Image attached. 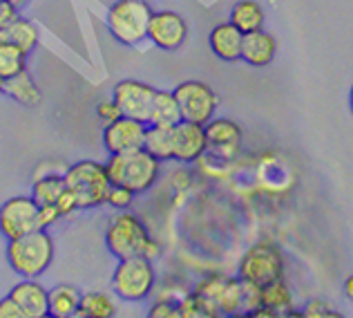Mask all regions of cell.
I'll list each match as a JSON object with an SVG mask.
<instances>
[{"instance_id":"obj_30","label":"cell","mask_w":353,"mask_h":318,"mask_svg":"<svg viewBox=\"0 0 353 318\" xmlns=\"http://www.w3.org/2000/svg\"><path fill=\"white\" fill-rule=\"evenodd\" d=\"M134 198H137V195L130 189H125V186L112 184V186H110L105 204L110 209H114V211H130V207L134 204Z\"/></svg>"},{"instance_id":"obj_17","label":"cell","mask_w":353,"mask_h":318,"mask_svg":"<svg viewBox=\"0 0 353 318\" xmlns=\"http://www.w3.org/2000/svg\"><path fill=\"white\" fill-rule=\"evenodd\" d=\"M241 45H244V34H241L230 21L217 23L208 34L210 52L224 63L241 61Z\"/></svg>"},{"instance_id":"obj_8","label":"cell","mask_w":353,"mask_h":318,"mask_svg":"<svg viewBox=\"0 0 353 318\" xmlns=\"http://www.w3.org/2000/svg\"><path fill=\"white\" fill-rule=\"evenodd\" d=\"M192 294L206 301L219 316H233L244 312V283L239 278L224 274L203 276L194 285Z\"/></svg>"},{"instance_id":"obj_26","label":"cell","mask_w":353,"mask_h":318,"mask_svg":"<svg viewBox=\"0 0 353 318\" xmlns=\"http://www.w3.org/2000/svg\"><path fill=\"white\" fill-rule=\"evenodd\" d=\"M83 294L74 285H54L50 289V314L70 318L79 312Z\"/></svg>"},{"instance_id":"obj_36","label":"cell","mask_w":353,"mask_h":318,"mask_svg":"<svg viewBox=\"0 0 353 318\" xmlns=\"http://www.w3.org/2000/svg\"><path fill=\"white\" fill-rule=\"evenodd\" d=\"M61 218V213L57 209V204H50V207H41V229H52Z\"/></svg>"},{"instance_id":"obj_25","label":"cell","mask_w":353,"mask_h":318,"mask_svg":"<svg viewBox=\"0 0 353 318\" xmlns=\"http://www.w3.org/2000/svg\"><path fill=\"white\" fill-rule=\"evenodd\" d=\"M259 310H268L275 314H286L293 310V292L286 278L259 289Z\"/></svg>"},{"instance_id":"obj_3","label":"cell","mask_w":353,"mask_h":318,"mask_svg":"<svg viewBox=\"0 0 353 318\" xmlns=\"http://www.w3.org/2000/svg\"><path fill=\"white\" fill-rule=\"evenodd\" d=\"M237 278L250 287H268L286 278V256L282 247L271 240H259L241 254L237 265Z\"/></svg>"},{"instance_id":"obj_15","label":"cell","mask_w":353,"mask_h":318,"mask_svg":"<svg viewBox=\"0 0 353 318\" xmlns=\"http://www.w3.org/2000/svg\"><path fill=\"white\" fill-rule=\"evenodd\" d=\"M206 137H208V153L221 159H230L239 153L241 142H244V130L233 119L215 117L206 124Z\"/></svg>"},{"instance_id":"obj_29","label":"cell","mask_w":353,"mask_h":318,"mask_svg":"<svg viewBox=\"0 0 353 318\" xmlns=\"http://www.w3.org/2000/svg\"><path fill=\"white\" fill-rule=\"evenodd\" d=\"M181 316L183 318H221L206 301H201V298L192 292L181 301Z\"/></svg>"},{"instance_id":"obj_40","label":"cell","mask_w":353,"mask_h":318,"mask_svg":"<svg viewBox=\"0 0 353 318\" xmlns=\"http://www.w3.org/2000/svg\"><path fill=\"white\" fill-rule=\"evenodd\" d=\"M349 110H351V115H353V83H351V88H349Z\"/></svg>"},{"instance_id":"obj_18","label":"cell","mask_w":353,"mask_h":318,"mask_svg":"<svg viewBox=\"0 0 353 318\" xmlns=\"http://www.w3.org/2000/svg\"><path fill=\"white\" fill-rule=\"evenodd\" d=\"M277 56V41L271 32L257 30L244 34V45H241V61L250 68H266Z\"/></svg>"},{"instance_id":"obj_38","label":"cell","mask_w":353,"mask_h":318,"mask_svg":"<svg viewBox=\"0 0 353 318\" xmlns=\"http://www.w3.org/2000/svg\"><path fill=\"white\" fill-rule=\"evenodd\" d=\"M345 296L353 303V274L345 280Z\"/></svg>"},{"instance_id":"obj_22","label":"cell","mask_w":353,"mask_h":318,"mask_svg":"<svg viewBox=\"0 0 353 318\" xmlns=\"http://www.w3.org/2000/svg\"><path fill=\"white\" fill-rule=\"evenodd\" d=\"M179 121H183V119H181V110H179V104H176L174 92L172 90H157L148 124L150 126H176Z\"/></svg>"},{"instance_id":"obj_11","label":"cell","mask_w":353,"mask_h":318,"mask_svg":"<svg viewBox=\"0 0 353 318\" xmlns=\"http://www.w3.org/2000/svg\"><path fill=\"white\" fill-rule=\"evenodd\" d=\"M188 36H190L188 21L179 12H172V9L152 12L150 27H148V41L154 48H159L163 52H176L185 45Z\"/></svg>"},{"instance_id":"obj_37","label":"cell","mask_w":353,"mask_h":318,"mask_svg":"<svg viewBox=\"0 0 353 318\" xmlns=\"http://www.w3.org/2000/svg\"><path fill=\"white\" fill-rule=\"evenodd\" d=\"M16 14H18V9L9 3V0H0V32H3V27L12 21Z\"/></svg>"},{"instance_id":"obj_5","label":"cell","mask_w":353,"mask_h":318,"mask_svg":"<svg viewBox=\"0 0 353 318\" xmlns=\"http://www.w3.org/2000/svg\"><path fill=\"white\" fill-rule=\"evenodd\" d=\"M65 184L79 202L81 211L103 207L110 193V175L105 162H94V159H81V162L65 168Z\"/></svg>"},{"instance_id":"obj_20","label":"cell","mask_w":353,"mask_h":318,"mask_svg":"<svg viewBox=\"0 0 353 318\" xmlns=\"http://www.w3.org/2000/svg\"><path fill=\"white\" fill-rule=\"evenodd\" d=\"M3 95L9 97L12 101H16V104L25 106V108H36L43 101L41 86L36 83V79L27 70L5 81Z\"/></svg>"},{"instance_id":"obj_23","label":"cell","mask_w":353,"mask_h":318,"mask_svg":"<svg viewBox=\"0 0 353 318\" xmlns=\"http://www.w3.org/2000/svg\"><path fill=\"white\" fill-rule=\"evenodd\" d=\"M143 148L163 164L172 162V155H174V126H150V124H148Z\"/></svg>"},{"instance_id":"obj_31","label":"cell","mask_w":353,"mask_h":318,"mask_svg":"<svg viewBox=\"0 0 353 318\" xmlns=\"http://www.w3.org/2000/svg\"><path fill=\"white\" fill-rule=\"evenodd\" d=\"M304 318H347L342 312H338L331 303L322 301V298H313V301L306 303V307L302 310Z\"/></svg>"},{"instance_id":"obj_24","label":"cell","mask_w":353,"mask_h":318,"mask_svg":"<svg viewBox=\"0 0 353 318\" xmlns=\"http://www.w3.org/2000/svg\"><path fill=\"white\" fill-rule=\"evenodd\" d=\"M68 191V184H65V175L63 173H50V175H41L34 177L32 184V198L39 207H50V204H57L61 195Z\"/></svg>"},{"instance_id":"obj_43","label":"cell","mask_w":353,"mask_h":318,"mask_svg":"<svg viewBox=\"0 0 353 318\" xmlns=\"http://www.w3.org/2000/svg\"><path fill=\"white\" fill-rule=\"evenodd\" d=\"M70 318H85V316H83L81 312H77V314H74V316H70Z\"/></svg>"},{"instance_id":"obj_1","label":"cell","mask_w":353,"mask_h":318,"mask_svg":"<svg viewBox=\"0 0 353 318\" xmlns=\"http://www.w3.org/2000/svg\"><path fill=\"white\" fill-rule=\"evenodd\" d=\"M54 256H57V245L50 236V229H39L23 238L9 240L5 249L7 265L18 278H41L48 274Z\"/></svg>"},{"instance_id":"obj_32","label":"cell","mask_w":353,"mask_h":318,"mask_svg":"<svg viewBox=\"0 0 353 318\" xmlns=\"http://www.w3.org/2000/svg\"><path fill=\"white\" fill-rule=\"evenodd\" d=\"M145 318H183L181 316V303L168 301V298H157L150 305Z\"/></svg>"},{"instance_id":"obj_6","label":"cell","mask_w":353,"mask_h":318,"mask_svg":"<svg viewBox=\"0 0 353 318\" xmlns=\"http://www.w3.org/2000/svg\"><path fill=\"white\" fill-rule=\"evenodd\" d=\"M105 249L117 260L145 256L148 247H150L152 236L148 231L145 222L132 211H117L112 215L103 233Z\"/></svg>"},{"instance_id":"obj_12","label":"cell","mask_w":353,"mask_h":318,"mask_svg":"<svg viewBox=\"0 0 353 318\" xmlns=\"http://www.w3.org/2000/svg\"><path fill=\"white\" fill-rule=\"evenodd\" d=\"M154 95L157 88L139 79H121L112 88V99L117 101L121 115L145 121V124L150 119Z\"/></svg>"},{"instance_id":"obj_33","label":"cell","mask_w":353,"mask_h":318,"mask_svg":"<svg viewBox=\"0 0 353 318\" xmlns=\"http://www.w3.org/2000/svg\"><path fill=\"white\" fill-rule=\"evenodd\" d=\"M97 117L103 121V126H108V124H112V121H117L119 117H123V115H121L117 101L110 97V99H103V101H99V104H97Z\"/></svg>"},{"instance_id":"obj_13","label":"cell","mask_w":353,"mask_h":318,"mask_svg":"<svg viewBox=\"0 0 353 318\" xmlns=\"http://www.w3.org/2000/svg\"><path fill=\"white\" fill-rule=\"evenodd\" d=\"M145 121H139L132 117H119L112 124L103 126V148L108 155L130 153L137 148H143L145 144Z\"/></svg>"},{"instance_id":"obj_14","label":"cell","mask_w":353,"mask_h":318,"mask_svg":"<svg viewBox=\"0 0 353 318\" xmlns=\"http://www.w3.org/2000/svg\"><path fill=\"white\" fill-rule=\"evenodd\" d=\"M208 153L206 126L192 124V121H179L174 126V155L172 162L194 164Z\"/></svg>"},{"instance_id":"obj_10","label":"cell","mask_w":353,"mask_h":318,"mask_svg":"<svg viewBox=\"0 0 353 318\" xmlns=\"http://www.w3.org/2000/svg\"><path fill=\"white\" fill-rule=\"evenodd\" d=\"M41 229V207L32 195H14L0 204V236L7 242Z\"/></svg>"},{"instance_id":"obj_9","label":"cell","mask_w":353,"mask_h":318,"mask_svg":"<svg viewBox=\"0 0 353 318\" xmlns=\"http://www.w3.org/2000/svg\"><path fill=\"white\" fill-rule=\"evenodd\" d=\"M176 104L181 110L183 121H192V124L206 126L210 119H215L219 108V97L208 83L203 81H181L174 90Z\"/></svg>"},{"instance_id":"obj_41","label":"cell","mask_w":353,"mask_h":318,"mask_svg":"<svg viewBox=\"0 0 353 318\" xmlns=\"http://www.w3.org/2000/svg\"><path fill=\"white\" fill-rule=\"evenodd\" d=\"M9 3H12V5H14V7L18 9V7H21V5H25V0H9Z\"/></svg>"},{"instance_id":"obj_35","label":"cell","mask_w":353,"mask_h":318,"mask_svg":"<svg viewBox=\"0 0 353 318\" xmlns=\"http://www.w3.org/2000/svg\"><path fill=\"white\" fill-rule=\"evenodd\" d=\"M57 209H59V213H61V218H70V215H74L77 211H81V209H79V202H77V198L72 195L70 189L65 191V193L61 195V198H59Z\"/></svg>"},{"instance_id":"obj_34","label":"cell","mask_w":353,"mask_h":318,"mask_svg":"<svg viewBox=\"0 0 353 318\" xmlns=\"http://www.w3.org/2000/svg\"><path fill=\"white\" fill-rule=\"evenodd\" d=\"M0 318H32L12 296L0 298Z\"/></svg>"},{"instance_id":"obj_4","label":"cell","mask_w":353,"mask_h":318,"mask_svg":"<svg viewBox=\"0 0 353 318\" xmlns=\"http://www.w3.org/2000/svg\"><path fill=\"white\" fill-rule=\"evenodd\" d=\"M150 18L152 7L145 0H114L105 12V27L117 43L137 48L148 41Z\"/></svg>"},{"instance_id":"obj_2","label":"cell","mask_w":353,"mask_h":318,"mask_svg":"<svg viewBox=\"0 0 353 318\" xmlns=\"http://www.w3.org/2000/svg\"><path fill=\"white\" fill-rule=\"evenodd\" d=\"M161 166L163 162H159L154 155L148 153L145 148L110 155L105 162L110 182L125 186L134 195H143L150 189H154V184L161 177Z\"/></svg>"},{"instance_id":"obj_39","label":"cell","mask_w":353,"mask_h":318,"mask_svg":"<svg viewBox=\"0 0 353 318\" xmlns=\"http://www.w3.org/2000/svg\"><path fill=\"white\" fill-rule=\"evenodd\" d=\"M282 318H304V316H302V312H300V310H295V307H293L291 312L282 314Z\"/></svg>"},{"instance_id":"obj_7","label":"cell","mask_w":353,"mask_h":318,"mask_svg":"<svg viewBox=\"0 0 353 318\" xmlns=\"http://www.w3.org/2000/svg\"><path fill=\"white\" fill-rule=\"evenodd\" d=\"M112 292L125 303H143L154 294L157 271L154 263L143 256L117 260V267L110 278Z\"/></svg>"},{"instance_id":"obj_42","label":"cell","mask_w":353,"mask_h":318,"mask_svg":"<svg viewBox=\"0 0 353 318\" xmlns=\"http://www.w3.org/2000/svg\"><path fill=\"white\" fill-rule=\"evenodd\" d=\"M5 77H3V74H0V95H3V90H5Z\"/></svg>"},{"instance_id":"obj_19","label":"cell","mask_w":353,"mask_h":318,"mask_svg":"<svg viewBox=\"0 0 353 318\" xmlns=\"http://www.w3.org/2000/svg\"><path fill=\"white\" fill-rule=\"evenodd\" d=\"M0 41L14 43L21 50H25L27 54H32L41 43V30L32 18H25L21 14H16L12 21L3 27V32H0Z\"/></svg>"},{"instance_id":"obj_21","label":"cell","mask_w":353,"mask_h":318,"mask_svg":"<svg viewBox=\"0 0 353 318\" xmlns=\"http://www.w3.org/2000/svg\"><path fill=\"white\" fill-rule=\"evenodd\" d=\"M228 21L233 23L241 34H250V32L264 30L266 12L257 0H237V3L230 7Z\"/></svg>"},{"instance_id":"obj_28","label":"cell","mask_w":353,"mask_h":318,"mask_svg":"<svg viewBox=\"0 0 353 318\" xmlns=\"http://www.w3.org/2000/svg\"><path fill=\"white\" fill-rule=\"evenodd\" d=\"M27 59H30V54L18 48V45L0 41V74H3L5 79H12L16 74L25 72Z\"/></svg>"},{"instance_id":"obj_16","label":"cell","mask_w":353,"mask_h":318,"mask_svg":"<svg viewBox=\"0 0 353 318\" xmlns=\"http://www.w3.org/2000/svg\"><path fill=\"white\" fill-rule=\"evenodd\" d=\"M9 296L23 307L32 318L50 314V289L39 278H21L12 287Z\"/></svg>"},{"instance_id":"obj_44","label":"cell","mask_w":353,"mask_h":318,"mask_svg":"<svg viewBox=\"0 0 353 318\" xmlns=\"http://www.w3.org/2000/svg\"><path fill=\"white\" fill-rule=\"evenodd\" d=\"M39 318H59V316H54V314H45V316H39Z\"/></svg>"},{"instance_id":"obj_27","label":"cell","mask_w":353,"mask_h":318,"mask_svg":"<svg viewBox=\"0 0 353 318\" xmlns=\"http://www.w3.org/2000/svg\"><path fill=\"white\" fill-rule=\"evenodd\" d=\"M79 312L85 318H114L117 316V303L110 294L92 289V292L83 294Z\"/></svg>"}]
</instances>
